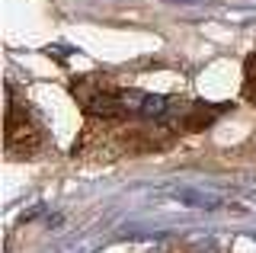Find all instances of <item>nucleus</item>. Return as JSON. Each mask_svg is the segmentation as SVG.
I'll list each match as a JSON object with an SVG mask.
<instances>
[{"label": "nucleus", "instance_id": "obj_1", "mask_svg": "<svg viewBox=\"0 0 256 253\" xmlns=\"http://www.w3.org/2000/svg\"><path fill=\"white\" fill-rule=\"evenodd\" d=\"M84 109H86L90 116H102V118L125 116V109H122V100H118V93H109V90H102V93H93V96H86V100H84Z\"/></svg>", "mask_w": 256, "mask_h": 253}, {"label": "nucleus", "instance_id": "obj_2", "mask_svg": "<svg viewBox=\"0 0 256 253\" xmlns=\"http://www.w3.org/2000/svg\"><path fill=\"white\" fill-rule=\"evenodd\" d=\"M244 93H246V100H250V102H256V54L246 61V84H244Z\"/></svg>", "mask_w": 256, "mask_h": 253}]
</instances>
